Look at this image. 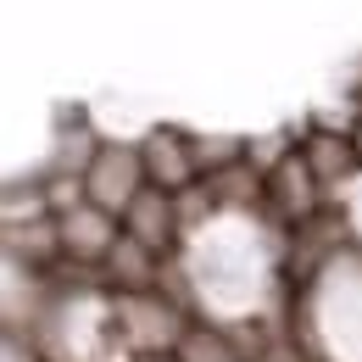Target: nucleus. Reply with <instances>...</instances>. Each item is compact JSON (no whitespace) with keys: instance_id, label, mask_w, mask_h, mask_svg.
<instances>
[{"instance_id":"nucleus-1","label":"nucleus","mask_w":362,"mask_h":362,"mask_svg":"<svg viewBox=\"0 0 362 362\" xmlns=\"http://www.w3.org/2000/svg\"><path fill=\"white\" fill-rule=\"evenodd\" d=\"M84 184H90V201H95V206H106L112 218H123V212L134 206V195L151 184L139 145H100V156L90 162Z\"/></svg>"},{"instance_id":"nucleus-2","label":"nucleus","mask_w":362,"mask_h":362,"mask_svg":"<svg viewBox=\"0 0 362 362\" xmlns=\"http://www.w3.org/2000/svg\"><path fill=\"white\" fill-rule=\"evenodd\" d=\"M56 223H62V257H73V262H106L112 245L123 240V228H117L123 218H112V212L95 206V201L73 206V212H62Z\"/></svg>"},{"instance_id":"nucleus-3","label":"nucleus","mask_w":362,"mask_h":362,"mask_svg":"<svg viewBox=\"0 0 362 362\" xmlns=\"http://www.w3.org/2000/svg\"><path fill=\"white\" fill-rule=\"evenodd\" d=\"M139 156H145L151 184L168 189V195H184L189 184L201 179V168H195V145H189V134H179V129H156V134H145Z\"/></svg>"},{"instance_id":"nucleus-4","label":"nucleus","mask_w":362,"mask_h":362,"mask_svg":"<svg viewBox=\"0 0 362 362\" xmlns=\"http://www.w3.org/2000/svg\"><path fill=\"white\" fill-rule=\"evenodd\" d=\"M173 228H179V195H168V189H156V184H145L134 195V206L123 212V234H134L139 245H151L156 257L168 251Z\"/></svg>"},{"instance_id":"nucleus-5","label":"nucleus","mask_w":362,"mask_h":362,"mask_svg":"<svg viewBox=\"0 0 362 362\" xmlns=\"http://www.w3.org/2000/svg\"><path fill=\"white\" fill-rule=\"evenodd\" d=\"M268 189H273V201L284 206V218L307 223V218L317 212V189H323V179L313 173V162H307L301 151H290V156L268 173Z\"/></svg>"},{"instance_id":"nucleus-6","label":"nucleus","mask_w":362,"mask_h":362,"mask_svg":"<svg viewBox=\"0 0 362 362\" xmlns=\"http://www.w3.org/2000/svg\"><path fill=\"white\" fill-rule=\"evenodd\" d=\"M100 268L112 273V284H123V296H145V290L162 279V262H156V251H151V245H139L134 234H123Z\"/></svg>"},{"instance_id":"nucleus-7","label":"nucleus","mask_w":362,"mask_h":362,"mask_svg":"<svg viewBox=\"0 0 362 362\" xmlns=\"http://www.w3.org/2000/svg\"><path fill=\"white\" fill-rule=\"evenodd\" d=\"M307 162H313V173L323 184H334V179H346L351 168L362 162V151H357V139L351 134H334V129H313L307 134V151H301Z\"/></svg>"},{"instance_id":"nucleus-8","label":"nucleus","mask_w":362,"mask_h":362,"mask_svg":"<svg viewBox=\"0 0 362 362\" xmlns=\"http://www.w3.org/2000/svg\"><path fill=\"white\" fill-rule=\"evenodd\" d=\"M351 139H357V151H362V106H357V134H351Z\"/></svg>"}]
</instances>
